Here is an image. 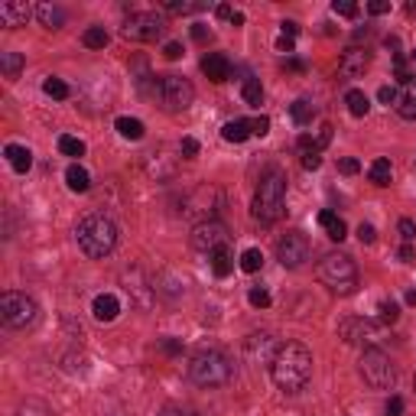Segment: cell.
<instances>
[{"label":"cell","instance_id":"obj_30","mask_svg":"<svg viewBox=\"0 0 416 416\" xmlns=\"http://www.w3.org/2000/svg\"><path fill=\"white\" fill-rule=\"evenodd\" d=\"M261 267H263V251H257V247H247L244 254H241V270H244V273H257Z\"/></svg>","mask_w":416,"mask_h":416},{"label":"cell","instance_id":"obj_45","mask_svg":"<svg viewBox=\"0 0 416 416\" xmlns=\"http://www.w3.org/2000/svg\"><path fill=\"white\" fill-rule=\"evenodd\" d=\"M400 234H403V241H407V244L416 238V224L410 221V218H400Z\"/></svg>","mask_w":416,"mask_h":416},{"label":"cell","instance_id":"obj_29","mask_svg":"<svg viewBox=\"0 0 416 416\" xmlns=\"http://www.w3.org/2000/svg\"><path fill=\"white\" fill-rule=\"evenodd\" d=\"M241 94H244V101L251 104V108H261V104H263V88H261V82H257V78H247L244 88H241Z\"/></svg>","mask_w":416,"mask_h":416},{"label":"cell","instance_id":"obj_46","mask_svg":"<svg viewBox=\"0 0 416 416\" xmlns=\"http://www.w3.org/2000/svg\"><path fill=\"white\" fill-rule=\"evenodd\" d=\"M378 98H381V101H384L387 108H390V104H397V88L384 85V88H381V92H378Z\"/></svg>","mask_w":416,"mask_h":416},{"label":"cell","instance_id":"obj_12","mask_svg":"<svg viewBox=\"0 0 416 416\" xmlns=\"http://www.w3.org/2000/svg\"><path fill=\"white\" fill-rule=\"evenodd\" d=\"M339 339L345 345H371V341L378 339V329L364 316H348L339 322Z\"/></svg>","mask_w":416,"mask_h":416},{"label":"cell","instance_id":"obj_34","mask_svg":"<svg viewBox=\"0 0 416 416\" xmlns=\"http://www.w3.org/2000/svg\"><path fill=\"white\" fill-rule=\"evenodd\" d=\"M270 348H273V339H270V335H251V339H247V351H251V355H267Z\"/></svg>","mask_w":416,"mask_h":416},{"label":"cell","instance_id":"obj_9","mask_svg":"<svg viewBox=\"0 0 416 416\" xmlns=\"http://www.w3.org/2000/svg\"><path fill=\"white\" fill-rule=\"evenodd\" d=\"M361 378L368 387H374V390H387V387L393 384V364L390 358L381 351V348H364L361 355Z\"/></svg>","mask_w":416,"mask_h":416},{"label":"cell","instance_id":"obj_31","mask_svg":"<svg viewBox=\"0 0 416 416\" xmlns=\"http://www.w3.org/2000/svg\"><path fill=\"white\" fill-rule=\"evenodd\" d=\"M0 69H4V75L7 78H16L20 75V69H23V55L20 53H4L0 55Z\"/></svg>","mask_w":416,"mask_h":416},{"label":"cell","instance_id":"obj_37","mask_svg":"<svg viewBox=\"0 0 416 416\" xmlns=\"http://www.w3.org/2000/svg\"><path fill=\"white\" fill-rule=\"evenodd\" d=\"M332 10H335V13L339 16H348V20H351V16H358V4H351V0H335V4H332Z\"/></svg>","mask_w":416,"mask_h":416},{"label":"cell","instance_id":"obj_10","mask_svg":"<svg viewBox=\"0 0 416 416\" xmlns=\"http://www.w3.org/2000/svg\"><path fill=\"white\" fill-rule=\"evenodd\" d=\"M309 254H312V244H309V238L302 231H290L277 241V261L290 270L302 267L309 261Z\"/></svg>","mask_w":416,"mask_h":416},{"label":"cell","instance_id":"obj_25","mask_svg":"<svg viewBox=\"0 0 416 416\" xmlns=\"http://www.w3.org/2000/svg\"><path fill=\"white\" fill-rule=\"evenodd\" d=\"M390 176H393V170H390V160H384V156H381V160H374L368 166V179L374 185H390Z\"/></svg>","mask_w":416,"mask_h":416},{"label":"cell","instance_id":"obj_24","mask_svg":"<svg viewBox=\"0 0 416 416\" xmlns=\"http://www.w3.org/2000/svg\"><path fill=\"white\" fill-rule=\"evenodd\" d=\"M208 261H212V270H215V277H228L234 270V257L228 247H218L215 254H208Z\"/></svg>","mask_w":416,"mask_h":416},{"label":"cell","instance_id":"obj_35","mask_svg":"<svg viewBox=\"0 0 416 416\" xmlns=\"http://www.w3.org/2000/svg\"><path fill=\"white\" fill-rule=\"evenodd\" d=\"M378 312H381V322H384V325H393L397 319H400V306H397L393 300H384V302H381Z\"/></svg>","mask_w":416,"mask_h":416},{"label":"cell","instance_id":"obj_42","mask_svg":"<svg viewBox=\"0 0 416 416\" xmlns=\"http://www.w3.org/2000/svg\"><path fill=\"white\" fill-rule=\"evenodd\" d=\"M192 39L199 43V46H205V43H212V30H208V26H202V23H195L192 26Z\"/></svg>","mask_w":416,"mask_h":416},{"label":"cell","instance_id":"obj_4","mask_svg":"<svg viewBox=\"0 0 416 416\" xmlns=\"http://www.w3.org/2000/svg\"><path fill=\"white\" fill-rule=\"evenodd\" d=\"M189 378L199 387H224L234 378V364L221 351H199L189 364Z\"/></svg>","mask_w":416,"mask_h":416},{"label":"cell","instance_id":"obj_2","mask_svg":"<svg viewBox=\"0 0 416 416\" xmlns=\"http://www.w3.org/2000/svg\"><path fill=\"white\" fill-rule=\"evenodd\" d=\"M75 241L85 257L101 261L117 247V224L108 215H85L75 228Z\"/></svg>","mask_w":416,"mask_h":416},{"label":"cell","instance_id":"obj_26","mask_svg":"<svg viewBox=\"0 0 416 416\" xmlns=\"http://www.w3.org/2000/svg\"><path fill=\"white\" fill-rule=\"evenodd\" d=\"M345 104H348V111H351L355 117H368V111H371L368 94H364V92H358V88L345 92Z\"/></svg>","mask_w":416,"mask_h":416},{"label":"cell","instance_id":"obj_6","mask_svg":"<svg viewBox=\"0 0 416 416\" xmlns=\"http://www.w3.org/2000/svg\"><path fill=\"white\" fill-rule=\"evenodd\" d=\"M0 319H4L7 329H30L39 319V306L33 296L13 293V290H10V293L0 296Z\"/></svg>","mask_w":416,"mask_h":416},{"label":"cell","instance_id":"obj_57","mask_svg":"<svg viewBox=\"0 0 416 416\" xmlns=\"http://www.w3.org/2000/svg\"><path fill=\"white\" fill-rule=\"evenodd\" d=\"M400 261H407V263L413 261V247H410V244H403V247H400Z\"/></svg>","mask_w":416,"mask_h":416},{"label":"cell","instance_id":"obj_59","mask_svg":"<svg viewBox=\"0 0 416 416\" xmlns=\"http://www.w3.org/2000/svg\"><path fill=\"white\" fill-rule=\"evenodd\" d=\"M413 62H416V53H413Z\"/></svg>","mask_w":416,"mask_h":416},{"label":"cell","instance_id":"obj_28","mask_svg":"<svg viewBox=\"0 0 416 416\" xmlns=\"http://www.w3.org/2000/svg\"><path fill=\"white\" fill-rule=\"evenodd\" d=\"M82 43H85L88 49H104L108 46V33H104V26H88V30L82 33Z\"/></svg>","mask_w":416,"mask_h":416},{"label":"cell","instance_id":"obj_23","mask_svg":"<svg viewBox=\"0 0 416 416\" xmlns=\"http://www.w3.org/2000/svg\"><path fill=\"white\" fill-rule=\"evenodd\" d=\"M290 117H293L296 127H306V124H312V117H316V104L306 98L293 101V104H290Z\"/></svg>","mask_w":416,"mask_h":416},{"label":"cell","instance_id":"obj_55","mask_svg":"<svg viewBox=\"0 0 416 416\" xmlns=\"http://www.w3.org/2000/svg\"><path fill=\"white\" fill-rule=\"evenodd\" d=\"M163 351H166V355H176V351H182V345H179V341H173V339H166V341H163Z\"/></svg>","mask_w":416,"mask_h":416},{"label":"cell","instance_id":"obj_32","mask_svg":"<svg viewBox=\"0 0 416 416\" xmlns=\"http://www.w3.org/2000/svg\"><path fill=\"white\" fill-rule=\"evenodd\" d=\"M59 153L62 156H85V143H82L78 137L62 133V137H59Z\"/></svg>","mask_w":416,"mask_h":416},{"label":"cell","instance_id":"obj_15","mask_svg":"<svg viewBox=\"0 0 416 416\" xmlns=\"http://www.w3.org/2000/svg\"><path fill=\"white\" fill-rule=\"evenodd\" d=\"M397 114L407 117V121H416V78H410L407 85L397 88Z\"/></svg>","mask_w":416,"mask_h":416},{"label":"cell","instance_id":"obj_36","mask_svg":"<svg viewBox=\"0 0 416 416\" xmlns=\"http://www.w3.org/2000/svg\"><path fill=\"white\" fill-rule=\"evenodd\" d=\"M247 302H251L254 309H267L270 306V293L263 290V286H254V290L247 293Z\"/></svg>","mask_w":416,"mask_h":416},{"label":"cell","instance_id":"obj_17","mask_svg":"<svg viewBox=\"0 0 416 416\" xmlns=\"http://www.w3.org/2000/svg\"><path fill=\"white\" fill-rule=\"evenodd\" d=\"M33 16L30 4H0V23L4 26H23Z\"/></svg>","mask_w":416,"mask_h":416},{"label":"cell","instance_id":"obj_5","mask_svg":"<svg viewBox=\"0 0 416 416\" xmlns=\"http://www.w3.org/2000/svg\"><path fill=\"white\" fill-rule=\"evenodd\" d=\"M319 280L329 286L332 293L348 296V293H355V286H358V267L348 254H325L319 261Z\"/></svg>","mask_w":416,"mask_h":416},{"label":"cell","instance_id":"obj_18","mask_svg":"<svg viewBox=\"0 0 416 416\" xmlns=\"http://www.w3.org/2000/svg\"><path fill=\"white\" fill-rule=\"evenodd\" d=\"M221 137L228 140V143H244L247 137H254V124L244 121V117H238V121H228L221 127Z\"/></svg>","mask_w":416,"mask_h":416},{"label":"cell","instance_id":"obj_47","mask_svg":"<svg viewBox=\"0 0 416 416\" xmlns=\"http://www.w3.org/2000/svg\"><path fill=\"white\" fill-rule=\"evenodd\" d=\"M280 30H283L286 39H296V36H300V23H293V20H283V23H280Z\"/></svg>","mask_w":416,"mask_h":416},{"label":"cell","instance_id":"obj_33","mask_svg":"<svg viewBox=\"0 0 416 416\" xmlns=\"http://www.w3.org/2000/svg\"><path fill=\"white\" fill-rule=\"evenodd\" d=\"M43 92L49 94V98H55V101H65L69 98V85H65V82H62V78H46V82H43Z\"/></svg>","mask_w":416,"mask_h":416},{"label":"cell","instance_id":"obj_1","mask_svg":"<svg viewBox=\"0 0 416 416\" xmlns=\"http://www.w3.org/2000/svg\"><path fill=\"white\" fill-rule=\"evenodd\" d=\"M270 378L283 393H300L312 381V351L300 341H286L273 351L270 361Z\"/></svg>","mask_w":416,"mask_h":416},{"label":"cell","instance_id":"obj_54","mask_svg":"<svg viewBox=\"0 0 416 416\" xmlns=\"http://www.w3.org/2000/svg\"><path fill=\"white\" fill-rule=\"evenodd\" d=\"M277 49H280V53H286V55H293V39L280 36V39H277Z\"/></svg>","mask_w":416,"mask_h":416},{"label":"cell","instance_id":"obj_43","mask_svg":"<svg viewBox=\"0 0 416 416\" xmlns=\"http://www.w3.org/2000/svg\"><path fill=\"white\" fill-rule=\"evenodd\" d=\"M251 124H254V137H267V133H270V117H254V121H251Z\"/></svg>","mask_w":416,"mask_h":416},{"label":"cell","instance_id":"obj_52","mask_svg":"<svg viewBox=\"0 0 416 416\" xmlns=\"http://www.w3.org/2000/svg\"><path fill=\"white\" fill-rule=\"evenodd\" d=\"M163 55H166V59H173V62H176L179 55H182V46H179V43H166V49H163Z\"/></svg>","mask_w":416,"mask_h":416},{"label":"cell","instance_id":"obj_20","mask_svg":"<svg viewBox=\"0 0 416 416\" xmlns=\"http://www.w3.org/2000/svg\"><path fill=\"white\" fill-rule=\"evenodd\" d=\"M4 156H7V163L13 166L16 173H30V166H33V153H30V147H20V143H7Z\"/></svg>","mask_w":416,"mask_h":416},{"label":"cell","instance_id":"obj_49","mask_svg":"<svg viewBox=\"0 0 416 416\" xmlns=\"http://www.w3.org/2000/svg\"><path fill=\"white\" fill-rule=\"evenodd\" d=\"M329 140H332V124H322V131H319V137H316V147L319 150L329 147Z\"/></svg>","mask_w":416,"mask_h":416},{"label":"cell","instance_id":"obj_48","mask_svg":"<svg viewBox=\"0 0 416 416\" xmlns=\"http://www.w3.org/2000/svg\"><path fill=\"white\" fill-rule=\"evenodd\" d=\"M160 416H195L192 410H185V407H176V403H170V407H163Z\"/></svg>","mask_w":416,"mask_h":416},{"label":"cell","instance_id":"obj_8","mask_svg":"<svg viewBox=\"0 0 416 416\" xmlns=\"http://www.w3.org/2000/svg\"><path fill=\"white\" fill-rule=\"evenodd\" d=\"M166 30V20L160 13H150V10H137L124 20L121 26V36L124 39H133V43H153V39L163 36Z\"/></svg>","mask_w":416,"mask_h":416},{"label":"cell","instance_id":"obj_11","mask_svg":"<svg viewBox=\"0 0 416 416\" xmlns=\"http://www.w3.org/2000/svg\"><path fill=\"white\" fill-rule=\"evenodd\" d=\"M228 244V228H224L221 221H202L195 224V231H192V247L195 251H202V254H215L218 247Z\"/></svg>","mask_w":416,"mask_h":416},{"label":"cell","instance_id":"obj_58","mask_svg":"<svg viewBox=\"0 0 416 416\" xmlns=\"http://www.w3.org/2000/svg\"><path fill=\"white\" fill-rule=\"evenodd\" d=\"M407 306H416V290H410L407 293Z\"/></svg>","mask_w":416,"mask_h":416},{"label":"cell","instance_id":"obj_13","mask_svg":"<svg viewBox=\"0 0 416 416\" xmlns=\"http://www.w3.org/2000/svg\"><path fill=\"white\" fill-rule=\"evenodd\" d=\"M368 65H371V53L368 49H345L341 53V59H339V72L345 78H361L364 72H368Z\"/></svg>","mask_w":416,"mask_h":416},{"label":"cell","instance_id":"obj_51","mask_svg":"<svg viewBox=\"0 0 416 416\" xmlns=\"http://www.w3.org/2000/svg\"><path fill=\"white\" fill-rule=\"evenodd\" d=\"M387 416H403V400L400 397H390V403H387Z\"/></svg>","mask_w":416,"mask_h":416},{"label":"cell","instance_id":"obj_39","mask_svg":"<svg viewBox=\"0 0 416 416\" xmlns=\"http://www.w3.org/2000/svg\"><path fill=\"white\" fill-rule=\"evenodd\" d=\"M322 166V153L319 150H302V170H319Z\"/></svg>","mask_w":416,"mask_h":416},{"label":"cell","instance_id":"obj_3","mask_svg":"<svg viewBox=\"0 0 416 416\" xmlns=\"http://www.w3.org/2000/svg\"><path fill=\"white\" fill-rule=\"evenodd\" d=\"M283 205H286V176H283V170L270 166V170L263 173L261 185H257L254 218L261 224H273L280 215H283Z\"/></svg>","mask_w":416,"mask_h":416},{"label":"cell","instance_id":"obj_7","mask_svg":"<svg viewBox=\"0 0 416 416\" xmlns=\"http://www.w3.org/2000/svg\"><path fill=\"white\" fill-rule=\"evenodd\" d=\"M156 94H160L163 108L170 111V114H179V111H185L195 101L192 82H185L182 75H163L156 82Z\"/></svg>","mask_w":416,"mask_h":416},{"label":"cell","instance_id":"obj_21","mask_svg":"<svg viewBox=\"0 0 416 416\" xmlns=\"http://www.w3.org/2000/svg\"><path fill=\"white\" fill-rule=\"evenodd\" d=\"M319 224L325 228V234H329L332 241H345L348 238V224L341 221L335 212H319Z\"/></svg>","mask_w":416,"mask_h":416},{"label":"cell","instance_id":"obj_44","mask_svg":"<svg viewBox=\"0 0 416 416\" xmlns=\"http://www.w3.org/2000/svg\"><path fill=\"white\" fill-rule=\"evenodd\" d=\"M339 170L345 173V176H355V173L361 170V163H358V160H351V156H345V160L339 163Z\"/></svg>","mask_w":416,"mask_h":416},{"label":"cell","instance_id":"obj_50","mask_svg":"<svg viewBox=\"0 0 416 416\" xmlns=\"http://www.w3.org/2000/svg\"><path fill=\"white\" fill-rule=\"evenodd\" d=\"M387 10H390V4H387V0H371V4H368V13H374V16L387 13Z\"/></svg>","mask_w":416,"mask_h":416},{"label":"cell","instance_id":"obj_38","mask_svg":"<svg viewBox=\"0 0 416 416\" xmlns=\"http://www.w3.org/2000/svg\"><path fill=\"white\" fill-rule=\"evenodd\" d=\"M163 7L170 10V13H195V10H202V4H179V0H166Z\"/></svg>","mask_w":416,"mask_h":416},{"label":"cell","instance_id":"obj_60","mask_svg":"<svg viewBox=\"0 0 416 416\" xmlns=\"http://www.w3.org/2000/svg\"><path fill=\"white\" fill-rule=\"evenodd\" d=\"M413 384H416V381H413Z\"/></svg>","mask_w":416,"mask_h":416},{"label":"cell","instance_id":"obj_14","mask_svg":"<svg viewBox=\"0 0 416 416\" xmlns=\"http://www.w3.org/2000/svg\"><path fill=\"white\" fill-rule=\"evenodd\" d=\"M202 72L208 75V82L221 85V82L231 78V62H228V55H221V53H208L205 59H202Z\"/></svg>","mask_w":416,"mask_h":416},{"label":"cell","instance_id":"obj_27","mask_svg":"<svg viewBox=\"0 0 416 416\" xmlns=\"http://www.w3.org/2000/svg\"><path fill=\"white\" fill-rule=\"evenodd\" d=\"M117 133H121L124 140H140L143 137V121H137V117H117Z\"/></svg>","mask_w":416,"mask_h":416},{"label":"cell","instance_id":"obj_19","mask_svg":"<svg viewBox=\"0 0 416 416\" xmlns=\"http://www.w3.org/2000/svg\"><path fill=\"white\" fill-rule=\"evenodd\" d=\"M36 20L46 26V30H62V26H65V10L55 7V4H39Z\"/></svg>","mask_w":416,"mask_h":416},{"label":"cell","instance_id":"obj_53","mask_svg":"<svg viewBox=\"0 0 416 416\" xmlns=\"http://www.w3.org/2000/svg\"><path fill=\"white\" fill-rule=\"evenodd\" d=\"M215 16H218V20H231L234 10L228 7V4H218V7H215Z\"/></svg>","mask_w":416,"mask_h":416},{"label":"cell","instance_id":"obj_22","mask_svg":"<svg viewBox=\"0 0 416 416\" xmlns=\"http://www.w3.org/2000/svg\"><path fill=\"white\" fill-rule=\"evenodd\" d=\"M65 182H69L72 192H88V189H92L88 170H85V166H78V163H72L69 170H65Z\"/></svg>","mask_w":416,"mask_h":416},{"label":"cell","instance_id":"obj_16","mask_svg":"<svg viewBox=\"0 0 416 416\" xmlns=\"http://www.w3.org/2000/svg\"><path fill=\"white\" fill-rule=\"evenodd\" d=\"M92 312L98 322H114L117 312H121V300H117L114 293H101V296H94Z\"/></svg>","mask_w":416,"mask_h":416},{"label":"cell","instance_id":"obj_56","mask_svg":"<svg viewBox=\"0 0 416 416\" xmlns=\"http://www.w3.org/2000/svg\"><path fill=\"white\" fill-rule=\"evenodd\" d=\"M283 69H290V72H302L306 65H302L300 59H286V62H283Z\"/></svg>","mask_w":416,"mask_h":416},{"label":"cell","instance_id":"obj_41","mask_svg":"<svg viewBox=\"0 0 416 416\" xmlns=\"http://www.w3.org/2000/svg\"><path fill=\"white\" fill-rule=\"evenodd\" d=\"M179 150L185 153V160H192L195 153H199V140L195 137H182V143H179Z\"/></svg>","mask_w":416,"mask_h":416},{"label":"cell","instance_id":"obj_40","mask_svg":"<svg viewBox=\"0 0 416 416\" xmlns=\"http://www.w3.org/2000/svg\"><path fill=\"white\" fill-rule=\"evenodd\" d=\"M358 238H361V244H374V241H378V231H374V224H368V221L358 224Z\"/></svg>","mask_w":416,"mask_h":416}]
</instances>
